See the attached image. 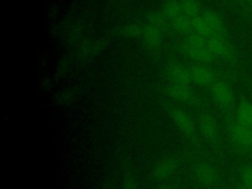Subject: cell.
Returning <instances> with one entry per match:
<instances>
[{"label":"cell","instance_id":"obj_3","mask_svg":"<svg viewBox=\"0 0 252 189\" xmlns=\"http://www.w3.org/2000/svg\"><path fill=\"white\" fill-rule=\"evenodd\" d=\"M209 91L215 104L225 118L234 117L237 101L229 83L224 79H219Z\"/></svg>","mask_w":252,"mask_h":189},{"label":"cell","instance_id":"obj_16","mask_svg":"<svg viewBox=\"0 0 252 189\" xmlns=\"http://www.w3.org/2000/svg\"><path fill=\"white\" fill-rule=\"evenodd\" d=\"M178 1L180 3L182 12L186 17L192 19L202 13L199 0H178Z\"/></svg>","mask_w":252,"mask_h":189},{"label":"cell","instance_id":"obj_6","mask_svg":"<svg viewBox=\"0 0 252 189\" xmlns=\"http://www.w3.org/2000/svg\"><path fill=\"white\" fill-rule=\"evenodd\" d=\"M189 70L192 83H194L198 87L210 90L212 86L219 80L216 70L208 64L196 63L192 65Z\"/></svg>","mask_w":252,"mask_h":189},{"label":"cell","instance_id":"obj_1","mask_svg":"<svg viewBox=\"0 0 252 189\" xmlns=\"http://www.w3.org/2000/svg\"><path fill=\"white\" fill-rule=\"evenodd\" d=\"M225 132L234 152L247 158L252 157V128L231 117L225 118Z\"/></svg>","mask_w":252,"mask_h":189},{"label":"cell","instance_id":"obj_17","mask_svg":"<svg viewBox=\"0 0 252 189\" xmlns=\"http://www.w3.org/2000/svg\"><path fill=\"white\" fill-rule=\"evenodd\" d=\"M240 183L247 189H252V164H245L239 171Z\"/></svg>","mask_w":252,"mask_h":189},{"label":"cell","instance_id":"obj_10","mask_svg":"<svg viewBox=\"0 0 252 189\" xmlns=\"http://www.w3.org/2000/svg\"><path fill=\"white\" fill-rule=\"evenodd\" d=\"M162 28L147 20L146 24L143 25L141 38L144 44L152 49L158 48L161 43Z\"/></svg>","mask_w":252,"mask_h":189},{"label":"cell","instance_id":"obj_7","mask_svg":"<svg viewBox=\"0 0 252 189\" xmlns=\"http://www.w3.org/2000/svg\"><path fill=\"white\" fill-rule=\"evenodd\" d=\"M170 119L175 128L189 139L197 138V130L192 117L180 108H173L170 111Z\"/></svg>","mask_w":252,"mask_h":189},{"label":"cell","instance_id":"obj_15","mask_svg":"<svg viewBox=\"0 0 252 189\" xmlns=\"http://www.w3.org/2000/svg\"><path fill=\"white\" fill-rule=\"evenodd\" d=\"M159 12L167 21V23L169 22L171 25L174 22H176L179 18L184 16L178 0H166L163 3L161 10Z\"/></svg>","mask_w":252,"mask_h":189},{"label":"cell","instance_id":"obj_25","mask_svg":"<svg viewBox=\"0 0 252 189\" xmlns=\"http://www.w3.org/2000/svg\"><path fill=\"white\" fill-rule=\"evenodd\" d=\"M235 1H238V2H241V1H243V0H235Z\"/></svg>","mask_w":252,"mask_h":189},{"label":"cell","instance_id":"obj_24","mask_svg":"<svg viewBox=\"0 0 252 189\" xmlns=\"http://www.w3.org/2000/svg\"><path fill=\"white\" fill-rule=\"evenodd\" d=\"M158 189H168V188H165V187H160V188H158Z\"/></svg>","mask_w":252,"mask_h":189},{"label":"cell","instance_id":"obj_5","mask_svg":"<svg viewBox=\"0 0 252 189\" xmlns=\"http://www.w3.org/2000/svg\"><path fill=\"white\" fill-rule=\"evenodd\" d=\"M198 129L202 137L211 145L218 146L220 134L216 118L209 112H203L198 118Z\"/></svg>","mask_w":252,"mask_h":189},{"label":"cell","instance_id":"obj_4","mask_svg":"<svg viewBox=\"0 0 252 189\" xmlns=\"http://www.w3.org/2000/svg\"><path fill=\"white\" fill-rule=\"evenodd\" d=\"M207 42L209 48L217 57V59L224 61L231 65H236L237 55L228 37L213 35L207 38Z\"/></svg>","mask_w":252,"mask_h":189},{"label":"cell","instance_id":"obj_2","mask_svg":"<svg viewBox=\"0 0 252 189\" xmlns=\"http://www.w3.org/2000/svg\"><path fill=\"white\" fill-rule=\"evenodd\" d=\"M179 49L186 57L192 59L196 63L209 65L217 59L208 46L207 38L196 33L187 35V37L180 43Z\"/></svg>","mask_w":252,"mask_h":189},{"label":"cell","instance_id":"obj_19","mask_svg":"<svg viewBox=\"0 0 252 189\" xmlns=\"http://www.w3.org/2000/svg\"><path fill=\"white\" fill-rule=\"evenodd\" d=\"M83 49H84V52L86 54L94 55V54H96L97 52H99L101 50V43L99 41H92V42L87 43L83 47Z\"/></svg>","mask_w":252,"mask_h":189},{"label":"cell","instance_id":"obj_20","mask_svg":"<svg viewBox=\"0 0 252 189\" xmlns=\"http://www.w3.org/2000/svg\"><path fill=\"white\" fill-rule=\"evenodd\" d=\"M121 189H138V184L136 179L131 175L126 176L123 179Z\"/></svg>","mask_w":252,"mask_h":189},{"label":"cell","instance_id":"obj_18","mask_svg":"<svg viewBox=\"0 0 252 189\" xmlns=\"http://www.w3.org/2000/svg\"><path fill=\"white\" fill-rule=\"evenodd\" d=\"M142 29H143V26L133 23L125 26L123 32L128 37H138V36H141Z\"/></svg>","mask_w":252,"mask_h":189},{"label":"cell","instance_id":"obj_14","mask_svg":"<svg viewBox=\"0 0 252 189\" xmlns=\"http://www.w3.org/2000/svg\"><path fill=\"white\" fill-rule=\"evenodd\" d=\"M234 118L241 124L252 128V100L240 96L236 102Z\"/></svg>","mask_w":252,"mask_h":189},{"label":"cell","instance_id":"obj_22","mask_svg":"<svg viewBox=\"0 0 252 189\" xmlns=\"http://www.w3.org/2000/svg\"><path fill=\"white\" fill-rule=\"evenodd\" d=\"M244 1H246L247 3H248V5L251 7V9H252V0H244Z\"/></svg>","mask_w":252,"mask_h":189},{"label":"cell","instance_id":"obj_12","mask_svg":"<svg viewBox=\"0 0 252 189\" xmlns=\"http://www.w3.org/2000/svg\"><path fill=\"white\" fill-rule=\"evenodd\" d=\"M178 168L177 160L173 158L166 157L159 159L153 167L152 174L157 179H164L173 175Z\"/></svg>","mask_w":252,"mask_h":189},{"label":"cell","instance_id":"obj_9","mask_svg":"<svg viewBox=\"0 0 252 189\" xmlns=\"http://www.w3.org/2000/svg\"><path fill=\"white\" fill-rule=\"evenodd\" d=\"M194 174L199 183L207 188L215 187L219 182L216 168L207 161H200L194 167Z\"/></svg>","mask_w":252,"mask_h":189},{"label":"cell","instance_id":"obj_21","mask_svg":"<svg viewBox=\"0 0 252 189\" xmlns=\"http://www.w3.org/2000/svg\"><path fill=\"white\" fill-rule=\"evenodd\" d=\"M235 189H247V188L244 187V186L239 182V183L236 185V188H235Z\"/></svg>","mask_w":252,"mask_h":189},{"label":"cell","instance_id":"obj_23","mask_svg":"<svg viewBox=\"0 0 252 189\" xmlns=\"http://www.w3.org/2000/svg\"><path fill=\"white\" fill-rule=\"evenodd\" d=\"M250 93H251V96H252V82H251V85H250Z\"/></svg>","mask_w":252,"mask_h":189},{"label":"cell","instance_id":"obj_11","mask_svg":"<svg viewBox=\"0 0 252 189\" xmlns=\"http://www.w3.org/2000/svg\"><path fill=\"white\" fill-rule=\"evenodd\" d=\"M166 74L168 79L173 84H181V85H190L192 83L190 70L184 65L171 61L166 68Z\"/></svg>","mask_w":252,"mask_h":189},{"label":"cell","instance_id":"obj_13","mask_svg":"<svg viewBox=\"0 0 252 189\" xmlns=\"http://www.w3.org/2000/svg\"><path fill=\"white\" fill-rule=\"evenodd\" d=\"M202 16L205 19L207 25L209 26L213 35L228 37L224 22L217 12L213 10H205L204 12H202Z\"/></svg>","mask_w":252,"mask_h":189},{"label":"cell","instance_id":"obj_8","mask_svg":"<svg viewBox=\"0 0 252 189\" xmlns=\"http://www.w3.org/2000/svg\"><path fill=\"white\" fill-rule=\"evenodd\" d=\"M167 94L173 99L188 105H197L200 103L196 93L189 85L170 83L167 88Z\"/></svg>","mask_w":252,"mask_h":189}]
</instances>
